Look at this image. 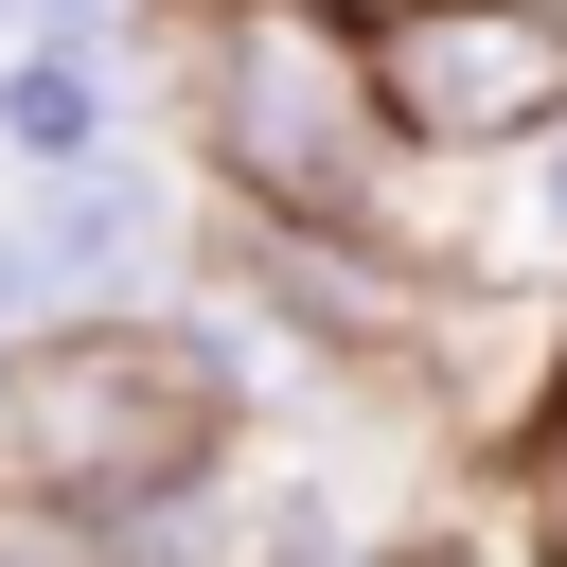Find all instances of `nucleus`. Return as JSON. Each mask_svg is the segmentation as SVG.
<instances>
[{"label": "nucleus", "mask_w": 567, "mask_h": 567, "mask_svg": "<svg viewBox=\"0 0 567 567\" xmlns=\"http://www.w3.org/2000/svg\"><path fill=\"white\" fill-rule=\"evenodd\" d=\"M159 142L195 159L213 213H301V230H390L425 248V159L390 142L372 18L354 0H195L159 53ZM443 266V248H425Z\"/></svg>", "instance_id": "1"}, {"label": "nucleus", "mask_w": 567, "mask_h": 567, "mask_svg": "<svg viewBox=\"0 0 567 567\" xmlns=\"http://www.w3.org/2000/svg\"><path fill=\"white\" fill-rule=\"evenodd\" d=\"M266 390H284V354L213 284L106 301V319H35L0 354V478L89 532V514H124V496H159V478H195L230 443H266Z\"/></svg>", "instance_id": "2"}, {"label": "nucleus", "mask_w": 567, "mask_h": 567, "mask_svg": "<svg viewBox=\"0 0 567 567\" xmlns=\"http://www.w3.org/2000/svg\"><path fill=\"white\" fill-rule=\"evenodd\" d=\"M372 89L425 177H496L567 124V0H372Z\"/></svg>", "instance_id": "3"}, {"label": "nucleus", "mask_w": 567, "mask_h": 567, "mask_svg": "<svg viewBox=\"0 0 567 567\" xmlns=\"http://www.w3.org/2000/svg\"><path fill=\"white\" fill-rule=\"evenodd\" d=\"M0 213H18V266H35L53 319L195 284V159L177 142H106V159H53V177H0Z\"/></svg>", "instance_id": "4"}, {"label": "nucleus", "mask_w": 567, "mask_h": 567, "mask_svg": "<svg viewBox=\"0 0 567 567\" xmlns=\"http://www.w3.org/2000/svg\"><path fill=\"white\" fill-rule=\"evenodd\" d=\"M142 106H159V53L142 35H18L0 53V177L106 159V142H142Z\"/></svg>", "instance_id": "5"}, {"label": "nucleus", "mask_w": 567, "mask_h": 567, "mask_svg": "<svg viewBox=\"0 0 567 567\" xmlns=\"http://www.w3.org/2000/svg\"><path fill=\"white\" fill-rule=\"evenodd\" d=\"M496 532H514V567H567V408L549 390H532V425L496 461Z\"/></svg>", "instance_id": "6"}, {"label": "nucleus", "mask_w": 567, "mask_h": 567, "mask_svg": "<svg viewBox=\"0 0 567 567\" xmlns=\"http://www.w3.org/2000/svg\"><path fill=\"white\" fill-rule=\"evenodd\" d=\"M514 213H532V230H549V248H567V124H549V142H532V159H514Z\"/></svg>", "instance_id": "7"}, {"label": "nucleus", "mask_w": 567, "mask_h": 567, "mask_svg": "<svg viewBox=\"0 0 567 567\" xmlns=\"http://www.w3.org/2000/svg\"><path fill=\"white\" fill-rule=\"evenodd\" d=\"M18 35H35V0H0V53H18Z\"/></svg>", "instance_id": "8"}, {"label": "nucleus", "mask_w": 567, "mask_h": 567, "mask_svg": "<svg viewBox=\"0 0 567 567\" xmlns=\"http://www.w3.org/2000/svg\"><path fill=\"white\" fill-rule=\"evenodd\" d=\"M549 408H567V319H549Z\"/></svg>", "instance_id": "9"}]
</instances>
